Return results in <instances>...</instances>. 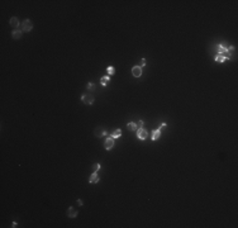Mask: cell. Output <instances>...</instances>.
I'll return each instance as SVG.
<instances>
[{"label":"cell","instance_id":"cell-1","mask_svg":"<svg viewBox=\"0 0 238 228\" xmlns=\"http://www.w3.org/2000/svg\"><path fill=\"white\" fill-rule=\"evenodd\" d=\"M94 96L91 95V94H84L81 96V101H83L84 104H86V105H93L94 104Z\"/></svg>","mask_w":238,"mask_h":228},{"label":"cell","instance_id":"cell-2","mask_svg":"<svg viewBox=\"0 0 238 228\" xmlns=\"http://www.w3.org/2000/svg\"><path fill=\"white\" fill-rule=\"evenodd\" d=\"M32 28H33V23L29 19H25L23 23H22V31L23 32H31Z\"/></svg>","mask_w":238,"mask_h":228},{"label":"cell","instance_id":"cell-3","mask_svg":"<svg viewBox=\"0 0 238 228\" xmlns=\"http://www.w3.org/2000/svg\"><path fill=\"white\" fill-rule=\"evenodd\" d=\"M148 137V132L144 128H138L137 129V138L138 139H146Z\"/></svg>","mask_w":238,"mask_h":228},{"label":"cell","instance_id":"cell-4","mask_svg":"<svg viewBox=\"0 0 238 228\" xmlns=\"http://www.w3.org/2000/svg\"><path fill=\"white\" fill-rule=\"evenodd\" d=\"M94 134H95V137H104V136H107L108 132L105 128H103V127H98V128H95V131H94Z\"/></svg>","mask_w":238,"mask_h":228},{"label":"cell","instance_id":"cell-5","mask_svg":"<svg viewBox=\"0 0 238 228\" xmlns=\"http://www.w3.org/2000/svg\"><path fill=\"white\" fill-rule=\"evenodd\" d=\"M104 147H105V150H111L113 147H114V138H111V137H108L107 139H105V142H104Z\"/></svg>","mask_w":238,"mask_h":228},{"label":"cell","instance_id":"cell-6","mask_svg":"<svg viewBox=\"0 0 238 228\" xmlns=\"http://www.w3.org/2000/svg\"><path fill=\"white\" fill-rule=\"evenodd\" d=\"M66 214H67V217L69 218H76L77 217V214H79V212L73 208V207H70L67 210H66Z\"/></svg>","mask_w":238,"mask_h":228},{"label":"cell","instance_id":"cell-7","mask_svg":"<svg viewBox=\"0 0 238 228\" xmlns=\"http://www.w3.org/2000/svg\"><path fill=\"white\" fill-rule=\"evenodd\" d=\"M132 73H133L134 77H139V76L142 75V69H141L139 66H134V67L132 69Z\"/></svg>","mask_w":238,"mask_h":228},{"label":"cell","instance_id":"cell-8","mask_svg":"<svg viewBox=\"0 0 238 228\" xmlns=\"http://www.w3.org/2000/svg\"><path fill=\"white\" fill-rule=\"evenodd\" d=\"M22 33H23V31L22 29H14L12 32V37H13V39H19L20 37H22Z\"/></svg>","mask_w":238,"mask_h":228},{"label":"cell","instance_id":"cell-9","mask_svg":"<svg viewBox=\"0 0 238 228\" xmlns=\"http://www.w3.org/2000/svg\"><path fill=\"white\" fill-rule=\"evenodd\" d=\"M19 19L17 18V17H12L10 18V25H12L13 28H15V29H18L19 28Z\"/></svg>","mask_w":238,"mask_h":228},{"label":"cell","instance_id":"cell-10","mask_svg":"<svg viewBox=\"0 0 238 228\" xmlns=\"http://www.w3.org/2000/svg\"><path fill=\"white\" fill-rule=\"evenodd\" d=\"M89 182H90V184H96V182H99V175H98V172H93V175H91L90 179H89Z\"/></svg>","mask_w":238,"mask_h":228},{"label":"cell","instance_id":"cell-11","mask_svg":"<svg viewBox=\"0 0 238 228\" xmlns=\"http://www.w3.org/2000/svg\"><path fill=\"white\" fill-rule=\"evenodd\" d=\"M160 136H161V131L160 129H155V131H152V141H157L158 138H160Z\"/></svg>","mask_w":238,"mask_h":228},{"label":"cell","instance_id":"cell-12","mask_svg":"<svg viewBox=\"0 0 238 228\" xmlns=\"http://www.w3.org/2000/svg\"><path fill=\"white\" fill-rule=\"evenodd\" d=\"M127 128H128V131H137V123H134V122H129L128 124H127Z\"/></svg>","mask_w":238,"mask_h":228},{"label":"cell","instance_id":"cell-13","mask_svg":"<svg viewBox=\"0 0 238 228\" xmlns=\"http://www.w3.org/2000/svg\"><path fill=\"white\" fill-rule=\"evenodd\" d=\"M109 83H110V77H109V76H103V77L100 79V84L103 85V86H107Z\"/></svg>","mask_w":238,"mask_h":228},{"label":"cell","instance_id":"cell-14","mask_svg":"<svg viewBox=\"0 0 238 228\" xmlns=\"http://www.w3.org/2000/svg\"><path fill=\"white\" fill-rule=\"evenodd\" d=\"M214 60L217 61V62H220V63H222V62H224L227 58L223 56V55H220V53H217V56L214 57Z\"/></svg>","mask_w":238,"mask_h":228},{"label":"cell","instance_id":"cell-15","mask_svg":"<svg viewBox=\"0 0 238 228\" xmlns=\"http://www.w3.org/2000/svg\"><path fill=\"white\" fill-rule=\"evenodd\" d=\"M120 136H122V131H120L119 128L118 129H114L113 133H111V138H119Z\"/></svg>","mask_w":238,"mask_h":228},{"label":"cell","instance_id":"cell-16","mask_svg":"<svg viewBox=\"0 0 238 228\" xmlns=\"http://www.w3.org/2000/svg\"><path fill=\"white\" fill-rule=\"evenodd\" d=\"M86 87H87L89 91H94V90H95V85L93 84V83H89V84L86 85Z\"/></svg>","mask_w":238,"mask_h":228},{"label":"cell","instance_id":"cell-17","mask_svg":"<svg viewBox=\"0 0 238 228\" xmlns=\"http://www.w3.org/2000/svg\"><path fill=\"white\" fill-rule=\"evenodd\" d=\"M107 72L109 73V75H114V72H115V69L113 67V66H109L107 69Z\"/></svg>","mask_w":238,"mask_h":228},{"label":"cell","instance_id":"cell-18","mask_svg":"<svg viewBox=\"0 0 238 228\" xmlns=\"http://www.w3.org/2000/svg\"><path fill=\"white\" fill-rule=\"evenodd\" d=\"M100 167H101V166H100V164H94V166H93V171H94V172H98V171L100 170Z\"/></svg>","mask_w":238,"mask_h":228},{"label":"cell","instance_id":"cell-19","mask_svg":"<svg viewBox=\"0 0 238 228\" xmlns=\"http://www.w3.org/2000/svg\"><path fill=\"white\" fill-rule=\"evenodd\" d=\"M166 127H167V124L166 123H161V126H160V131H162V129H166Z\"/></svg>","mask_w":238,"mask_h":228},{"label":"cell","instance_id":"cell-20","mask_svg":"<svg viewBox=\"0 0 238 228\" xmlns=\"http://www.w3.org/2000/svg\"><path fill=\"white\" fill-rule=\"evenodd\" d=\"M144 66H146V60L142 58V60H141V63H139V67L142 69V67H144Z\"/></svg>","mask_w":238,"mask_h":228},{"label":"cell","instance_id":"cell-21","mask_svg":"<svg viewBox=\"0 0 238 228\" xmlns=\"http://www.w3.org/2000/svg\"><path fill=\"white\" fill-rule=\"evenodd\" d=\"M143 124H144L143 120H139V122L137 123V127H138V128H143Z\"/></svg>","mask_w":238,"mask_h":228},{"label":"cell","instance_id":"cell-22","mask_svg":"<svg viewBox=\"0 0 238 228\" xmlns=\"http://www.w3.org/2000/svg\"><path fill=\"white\" fill-rule=\"evenodd\" d=\"M77 204H79V205H83V200H81V199H77Z\"/></svg>","mask_w":238,"mask_h":228}]
</instances>
